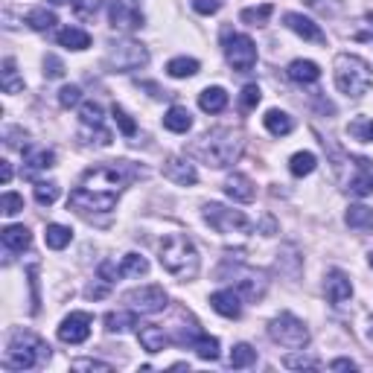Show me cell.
Segmentation results:
<instances>
[{"label": "cell", "mask_w": 373, "mask_h": 373, "mask_svg": "<svg viewBox=\"0 0 373 373\" xmlns=\"http://www.w3.org/2000/svg\"><path fill=\"white\" fill-rule=\"evenodd\" d=\"M193 155L216 169H225L236 163L242 155V134L234 129H213L193 146Z\"/></svg>", "instance_id": "6da1fadb"}, {"label": "cell", "mask_w": 373, "mask_h": 373, "mask_svg": "<svg viewBox=\"0 0 373 373\" xmlns=\"http://www.w3.org/2000/svg\"><path fill=\"white\" fill-rule=\"evenodd\" d=\"M161 265L169 271L172 277L178 280H193L198 275V251L190 236L184 234H169L163 242H161Z\"/></svg>", "instance_id": "7a4b0ae2"}, {"label": "cell", "mask_w": 373, "mask_h": 373, "mask_svg": "<svg viewBox=\"0 0 373 373\" xmlns=\"http://www.w3.org/2000/svg\"><path fill=\"white\" fill-rule=\"evenodd\" d=\"M333 76H335L338 91L347 93V96H353V99L365 96L373 88V70H370V64L365 59H359V56H350V53L335 56Z\"/></svg>", "instance_id": "3957f363"}, {"label": "cell", "mask_w": 373, "mask_h": 373, "mask_svg": "<svg viewBox=\"0 0 373 373\" xmlns=\"http://www.w3.org/2000/svg\"><path fill=\"white\" fill-rule=\"evenodd\" d=\"M44 359H50V347L38 335L21 333V330L12 333L9 347H6V359H4V367L6 370H33Z\"/></svg>", "instance_id": "277c9868"}, {"label": "cell", "mask_w": 373, "mask_h": 373, "mask_svg": "<svg viewBox=\"0 0 373 373\" xmlns=\"http://www.w3.org/2000/svg\"><path fill=\"white\" fill-rule=\"evenodd\" d=\"M143 169H134L129 161H114V163H99L82 176V187L88 190H103V193H120L129 181L140 178Z\"/></svg>", "instance_id": "5b68a950"}, {"label": "cell", "mask_w": 373, "mask_h": 373, "mask_svg": "<svg viewBox=\"0 0 373 373\" xmlns=\"http://www.w3.org/2000/svg\"><path fill=\"white\" fill-rule=\"evenodd\" d=\"M268 335L271 341H277L280 347H289V350H304L309 344V330L301 318H294L292 312H280L275 321L268 324Z\"/></svg>", "instance_id": "8992f818"}, {"label": "cell", "mask_w": 373, "mask_h": 373, "mask_svg": "<svg viewBox=\"0 0 373 373\" xmlns=\"http://www.w3.org/2000/svg\"><path fill=\"white\" fill-rule=\"evenodd\" d=\"M149 64V50L137 41H117L108 47V56H105V67L111 73H132Z\"/></svg>", "instance_id": "52a82bcc"}, {"label": "cell", "mask_w": 373, "mask_h": 373, "mask_svg": "<svg viewBox=\"0 0 373 373\" xmlns=\"http://www.w3.org/2000/svg\"><path fill=\"white\" fill-rule=\"evenodd\" d=\"M205 219H207V225L219 234H251L254 225H251V219H248L242 210H231L225 205H205Z\"/></svg>", "instance_id": "ba28073f"}, {"label": "cell", "mask_w": 373, "mask_h": 373, "mask_svg": "<svg viewBox=\"0 0 373 373\" xmlns=\"http://www.w3.org/2000/svg\"><path fill=\"white\" fill-rule=\"evenodd\" d=\"M219 277H231L236 292L242 297H248V301H260V297L265 294V289H268L265 275H260V271H254V268H242V265H225L219 271Z\"/></svg>", "instance_id": "9c48e42d"}, {"label": "cell", "mask_w": 373, "mask_h": 373, "mask_svg": "<svg viewBox=\"0 0 373 373\" xmlns=\"http://www.w3.org/2000/svg\"><path fill=\"white\" fill-rule=\"evenodd\" d=\"M67 207L73 210H82V213H108L117 207V193H103V190H88V187H79L73 190L70 198H67Z\"/></svg>", "instance_id": "30bf717a"}, {"label": "cell", "mask_w": 373, "mask_h": 373, "mask_svg": "<svg viewBox=\"0 0 373 373\" xmlns=\"http://www.w3.org/2000/svg\"><path fill=\"white\" fill-rule=\"evenodd\" d=\"M225 59L239 73L254 70V64H257V44L248 35H228L225 38Z\"/></svg>", "instance_id": "8fae6325"}, {"label": "cell", "mask_w": 373, "mask_h": 373, "mask_svg": "<svg viewBox=\"0 0 373 373\" xmlns=\"http://www.w3.org/2000/svg\"><path fill=\"white\" fill-rule=\"evenodd\" d=\"M122 301L140 315H152L166 306V292L163 286H140V289H132L122 294Z\"/></svg>", "instance_id": "7c38bea8"}, {"label": "cell", "mask_w": 373, "mask_h": 373, "mask_svg": "<svg viewBox=\"0 0 373 373\" xmlns=\"http://www.w3.org/2000/svg\"><path fill=\"white\" fill-rule=\"evenodd\" d=\"M91 324H93V318L88 312H70L59 327V338L64 344H82L91 335Z\"/></svg>", "instance_id": "4fadbf2b"}, {"label": "cell", "mask_w": 373, "mask_h": 373, "mask_svg": "<svg viewBox=\"0 0 373 373\" xmlns=\"http://www.w3.org/2000/svg\"><path fill=\"white\" fill-rule=\"evenodd\" d=\"M108 15H111V27L120 33H134L143 27V15L132 4H126V0H111Z\"/></svg>", "instance_id": "5bb4252c"}, {"label": "cell", "mask_w": 373, "mask_h": 373, "mask_svg": "<svg viewBox=\"0 0 373 373\" xmlns=\"http://www.w3.org/2000/svg\"><path fill=\"white\" fill-rule=\"evenodd\" d=\"M283 23H286V27H289L294 35H301L304 41H312V44H327L324 30H321L312 18H306V15H301V12H286V15H283Z\"/></svg>", "instance_id": "9a60e30c"}, {"label": "cell", "mask_w": 373, "mask_h": 373, "mask_svg": "<svg viewBox=\"0 0 373 373\" xmlns=\"http://www.w3.org/2000/svg\"><path fill=\"white\" fill-rule=\"evenodd\" d=\"M163 176L172 181V184H178V187H193L198 181V172L190 161L184 158H166L163 161Z\"/></svg>", "instance_id": "2e32d148"}, {"label": "cell", "mask_w": 373, "mask_h": 373, "mask_svg": "<svg viewBox=\"0 0 373 373\" xmlns=\"http://www.w3.org/2000/svg\"><path fill=\"white\" fill-rule=\"evenodd\" d=\"M324 292H327V301L330 304H344V301H350V294H353V283L350 277L344 275V271L333 268L327 280H324Z\"/></svg>", "instance_id": "e0dca14e"}, {"label": "cell", "mask_w": 373, "mask_h": 373, "mask_svg": "<svg viewBox=\"0 0 373 373\" xmlns=\"http://www.w3.org/2000/svg\"><path fill=\"white\" fill-rule=\"evenodd\" d=\"M210 306L222 318H239V312H242V294L236 289H219V292L210 294Z\"/></svg>", "instance_id": "ac0fdd59"}, {"label": "cell", "mask_w": 373, "mask_h": 373, "mask_svg": "<svg viewBox=\"0 0 373 373\" xmlns=\"http://www.w3.org/2000/svg\"><path fill=\"white\" fill-rule=\"evenodd\" d=\"M225 193L234 198V202H254V195H257V190H254V181L248 178V176H242V172H234V176H228V181H225Z\"/></svg>", "instance_id": "d6986e66"}, {"label": "cell", "mask_w": 373, "mask_h": 373, "mask_svg": "<svg viewBox=\"0 0 373 373\" xmlns=\"http://www.w3.org/2000/svg\"><path fill=\"white\" fill-rule=\"evenodd\" d=\"M56 163V155L50 152V149H35V152H27L23 155V178H35L38 172H44V169H50Z\"/></svg>", "instance_id": "ffe728a7"}, {"label": "cell", "mask_w": 373, "mask_h": 373, "mask_svg": "<svg viewBox=\"0 0 373 373\" xmlns=\"http://www.w3.org/2000/svg\"><path fill=\"white\" fill-rule=\"evenodd\" d=\"M137 338H140V344H143L146 353H161L163 347L169 344V335H166L163 327H158V324H140Z\"/></svg>", "instance_id": "44dd1931"}, {"label": "cell", "mask_w": 373, "mask_h": 373, "mask_svg": "<svg viewBox=\"0 0 373 373\" xmlns=\"http://www.w3.org/2000/svg\"><path fill=\"white\" fill-rule=\"evenodd\" d=\"M286 73H289V79L297 82V85H312V82L321 79V67L315 62H309V59H294Z\"/></svg>", "instance_id": "7402d4cb"}, {"label": "cell", "mask_w": 373, "mask_h": 373, "mask_svg": "<svg viewBox=\"0 0 373 373\" xmlns=\"http://www.w3.org/2000/svg\"><path fill=\"white\" fill-rule=\"evenodd\" d=\"M198 108L207 111V114H219L228 108V93L225 88H205L198 93Z\"/></svg>", "instance_id": "603a6c76"}, {"label": "cell", "mask_w": 373, "mask_h": 373, "mask_svg": "<svg viewBox=\"0 0 373 373\" xmlns=\"http://www.w3.org/2000/svg\"><path fill=\"white\" fill-rule=\"evenodd\" d=\"M163 129L176 132V134L190 132V129H193V114H190L187 108H181V105H172V108L163 114Z\"/></svg>", "instance_id": "cb8c5ba5"}, {"label": "cell", "mask_w": 373, "mask_h": 373, "mask_svg": "<svg viewBox=\"0 0 373 373\" xmlns=\"http://www.w3.org/2000/svg\"><path fill=\"white\" fill-rule=\"evenodd\" d=\"M0 239H4V248H6V251H23V248H30L33 234L23 228V225H9V228H4Z\"/></svg>", "instance_id": "d4e9b609"}, {"label": "cell", "mask_w": 373, "mask_h": 373, "mask_svg": "<svg viewBox=\"0 0 373 373\" xmlns=\"http://www.w3.org/2000/svg\"><path fill=\"white\" fill-rule=\"evenodd\" d=\"M263 122H265V129L275 134V137H286V134H292V129H294V120H292L286 111H277V108H271V111L263 117Z\"/></svg>", "instance_id": "484cf974"}, {"label": "cell", "mask_w": 373, "mask_h": 373, "mask_svg": "<svg viewBox=\"0 0 373 373\" xmlns=\"http://www.w3.org/2000/svg\"><path fill=\"white\" fill-rule=\"evenodd\" d=\"M344 222H347V228H353V231H370L373 228V210L365 205H350L344 213Z\"/></svg>", "instance_id": "4316f807"}, {"label": "cell", "mask_w": 373, "mask_h": 373, "mask_svg": "<svg viewBox=\"0 0 373 373\" xmlns=\"http://www.w3.org/2000/svg\"><path fill=\"white\" fill-rule=\"evenodd\" d=\"M132 327H137V312L134 309H120V312L105 315V330L108 333H126Z\"/></svg>", "instance_id": "83f0119b"}, {"label": "cell", "mask_w": 373, "mask_h": 373, "mask_svg": "<svg viewBox=\"0 0 373 373\" xmlns=\"http://www.w3.org/2000/svg\"><path fill=\"white\" fill-rule=\"evenodd\" d=\"M359 166H362V172L350 178V187H347V190H350L353 195H373V172H370V161L359 158Z\"/></svg>", "instance_id": "f1b7e54d"}, {"label": "cell", "mask_w": 373, "mask_h": 373, "mask_svg": "<svg viewBox=\"0 0 373 373\" xmlns=\"http://www.w3.org/2000/svg\"><path fill=\"white\" fill-rule=\"evenodd\" d=\"M56 41H59L62 47H67V50H88V47H91V35H88L85 30H76V27L59 30Z\"/></svg>", "instance_id": "f546056e"}, {"label": "cell", "mask_w": 373, "mask_h": 373, "mask_svg": "<svg viewBox=\"0 0 373 373\" xmlns=\"http://www.w3.org/2000/svg\"><path fill=\"white\" fill-rule=\"evenodd\" d=\"M0 88L6 93H21L23 91V79L15 70V59H4V70H0Z\"/></svg>", "instance_id": "4dcf8cb0"}, {"label": "cell", "mask_w": 373, "mask_h": 373, "mask_svg": "<svg viewBox=\"0 0 373 373\" xmlns=\"http://www.w3.org/2000/svg\"><path fill=\"white\" fill-rule=\"evenodd\" d=\"M193 350L198 353V359H205V362H216L219 359V341L205 335V333H198L193 338Z\"/></svg>", "instance_id": "1f68e13d"}, {"label": "cell", "mask_w": 373, "mask_h": 373, "mask_svg": "<svg viewBox=\"0 0 373 373\" xmlns=\"http://www.w3.org/2000/svg\"><path fill=\"white\" fill-rule=\"evenodd\" d=\"M166 73H169L172 79H190V76H195V73H198V62L195 59H187V56L172 59L166 64Z\"/></svg>", "instance_id": "d6a6232c"}, {"label": "cell", "mask_w": 373, "mask_h": 373, "mask_svg": "<svg viewBox=\"0 0 373 373\" xmlns=\"http://www.w3.org/2000/svg\"><path fill=\"white\" fill-rule=\"evenodd\" d=\"M315 166H318V158H315L312 152H297V155H292V161H289V169H292L294 178L309 176V172H315Z\"/></svg>", "instance_id": "836d02e7"}, {"label": "cell", "mask_w": 373, "mask_h": 373, "mask_svg": "<svg viewBox=\"0 0 373 373\" xmlns=\"http://www.w3.org/2000/svg\"><path fill=\"white\" fill-rule=\"evenodd\" d=\"M44 239H47V245L53 248V251H62V248H67V245H70L73 231H70V228H64V225H47Z\"/></svg>", "instance_id": "e575fe53"}, {"label": "cell", "mask_w": 373, "mask_h": 373, "mask_svg": "<svg viewBox=\"0 0 373 373\" xmlns=\"http://www.w3.org/2000/svg\"><path fill=\"white\" fill-rule=\"evenodd\" d=\"M79 120H82V129H103V105L96 103H82L79 108Z\"/></svg>", "instance_id": "d590c367"}, {"label": "cell", "mask_w": 373, "mask_h": 373, "mask_svg": "<svg viewBox=\"0 0 373 373\" xmlns=\"http://www.w3.org/2000/svg\"><path fill=\"white\" fill-rule=\"evenodd\" d=\"M347 134L359 143H373V120L370 117H356L350 126H347Z\"/></svg>", "instance_id": "8d00e7d4"}, {"label": "cell", "mask_w": 373, "mask_h": 373, "mask_svg": "<svg viewBox=\"0 0 373 373\" xmlns=\"http://www.w3.org/2000/svg\"><path fill=\"white\" fill-rule=\"evenodd\" d=\"M271 15H275V6H271V4H263V6H257V9H242L239 18L248 23V27H265Z\"/></svg>", "instance_id": "74e56055"}, {"label": "cell", "mask_w": 373, "mask_h": 373, "mask_svg": "<svg viewBox=\"0 0 373 373\" xmlns=\"http://www.w3.org/2000/svg\"><path fill=\"white\" fill-rule=\"evenodd\" d=\"M27 23H30L35 33H47V30L56 27V15L50 12V9H33V12L27 15Z\"/></svg>", "instance_id": "f35d334b"}, {"label": "cell", "mask_w": 373, "mask_h": 373, "mask_svg": "<svg viewBox=\"0 0 373 373\" xmlns=\"http://www.w3.org/2000/svg\"><path fill=\"white\" fill-rule=\"evenodd\" d=\"M120 271H122V277H140V275H146V271H149V263L140 254H126V257H122Z\"/></svg>", "instance_id": "ab89813d"}, {"label": "cell", "mask_w": 373, "mask_h": 373, "mask_svg": "<svg viewBox=\"0 0 373 373\" xmlns=\"http://www.w3.org/2000/svg\"><path fill=\"white\" fill-rule=\"evenodd\" d=\"M59 184L56 181H38L35 184V202L38 205H44V207H50V205H56L59 202Z\"/></svg>", "instance_id": "60d3db41"}, {"label": "cell", "mask_w": 373, "mask_h": 373, "mask_svg": "<svg viewBox=\"0 0 373 373\" xmlns=\"http://www.w3.org/2000/svg\"><path fill=\"white\" fill-rule=\"evenodd\" d=\"M257 362V350L251 344H236L234 353H231V367H248Z\"/></svg>", "instance_id": "b9f144b4"}, {"label": "cell", "mask_w": 373, "mask_h": 373, "mask_svg": "<svg viewBox=\"0 0 373 373\" xmlns=\"http://www.w3.org/2000/svg\"><path fill=\"white\" fill-rule=\"evenodd\" d=\"M283 365H286L289 370H318V359H315V356H304V353L286 356Z\"/></svg>", "instance_id": "7bdbcfd3"}, {"label": "cell", "mask_w": 373, "mask_h": 373, "mask_svg": "<svg viewBox=\"0 0 373 373\" xmlns=\"http://www.w3.org/2000/svg\"><path fill=\"white\" fill-rule=\"evenodd\" d=\"M111 114H114V122H117V129H120L122 134H126V137H134V134H137V126H134V120H132V117H129L126 111H122L120 105H114V111H111Z\"/></svg>", "instance_id": "ee69618b"}, {"label": "cell", "mask_w": 373, "mask_h": 373, "mask_svg": "<svg viewBox=\"0 0 373 373\" xmlns=\"http://www.w3.org/2000/svg\"><path fill=\"white\" fill-rule=\"evenodd\" d=\"M260 99H263L260 88H257V85H248V88H242V96H239V108H242V111H254V108L260 105Z\"/></svg>", "instance_id": "f6af8a7d"}, {"label": "cell", "mask_w": 373, "mask_h": 373, "mask_svg": "<svg viewBox=\"0 0 373 373\" xmlns=\"http://www.w3.org/2000/svg\"><path fill=\"white\" fill-rule=\"evenodd\" d=\"M59 103H62V108L79 105V103H82V88H79V85H64V88L59 91Z\"/></svg>", "instance_id": "bcb514c9"}, {"label": "cell", "mask_w": 373, "mask_h": 373, "mask_svg": "<svg viewBox=\"0 0 373 373\" xmlns=\"http://www.w3.org/2000/svg\"><path fill=\"white\" fill-rule=\"evenodd\" d=\"M0 210H4L6 216H15L23 210V195L18 193H4V198H0Z\"/></svg>", "instance_id": "7dc6e473"}, {"label": "cell", "mask_w": 373, "mask_h": 373, "mask_svg": "<svg viewBox=\"0 0 373 373\" xmlns=\"http://www.w3.org/2000/svg\"><path fill=\"white\" fill-rule=\"evenodd\" d=\"M111 292V283L105 280V277H96L88 289H85V297H91V301H99V297H105Z\"/></svg>", "instance_id": "c3c4849f"}, {"label": "cell", "mask_w": 373, "mask_h": 373, "mask_svg": "<svg viewBox=\"0 0 373 373\" xmlns=\"http://www.w3.org/2000/svg\"><path fill=\"white\" fill-rule=\"evenodd\" d=\"M44 76H47V79H62V76H64V64H62V59L47 56V59H44Z\"/></svg>", "instance_id": "681fc988"}, {"label": "cell", "mask_w": 373, "mask_h": 373, "mask_svg": "<svg viewBox=\"0 0 373 373\" xmlns=\"http://www.w3.org/2000/svg\"><path fill=\"white\" fill-rule=\"evenodd\" d=\"M73 370H103V373H108V370H114L108 362H96V359H76L70 365Z\"/></svg>", "instance_id": "f907efd6"}, {"label": "cell", "mask_w": 373, "mask_h": 373, "mask_svg": "<svg viewBox=\"0 0 373 373\" xmlns=\"http://www.w3.org/2000/svg\"><path fill=\"white\" fill-rule=\"evenodd\" d=\"M99 9V0H73V12L79 18H93Z\"/></svg>", "instance_id": "816d5d0a"}, {"label": "cell", "mask_w": 373, "mask_h": 373, "mask_svg": "<svg viewBox=\"0 0 373 373\" xmlns=\"http://www.w3.org/2000/svg\"><path fill=\"white\" fill-rule=\"evenodd\" d=\"M193 9L198 15H213L222 9V0H193Z\"/></svg>", "instance_id": "f5cc1de1"}, {"label": "cell", "mask_w": 373, "mask_h": 373, "mask_svg": "<svg viewBox=\"0 0 373 373\" xmlns=\"http://www.w3.org/2000/svg\"><path fill=\"white\" fill-rule=\"evenodd\" d=\"M99 277H105L108 283H114L117 277H122V271L114 263H103V265H99Z\"/></svg>", "instance_id": "db71d44e"}, {"label": "cell", "mask_w": 373, "mask_h": 373, "mask_svg": "<svg viewBox=\"0 0 373 373\" xmlns=\"http://www.w3.org/2000/svg\"><path fill=\"white\" fill-rule=\"evenodd\" d=\"M0 181H4V184L12 181V163L9 161H0Z\"/></svg>", "instance_id": "11a10c76"}, {"label": "cell", "mask_w": 373, "mask_h": 373, "mask_svg": "<svg viewBox=\"0 0 373 373\" xmlns=\"http://www.w3.org/2000/svg\"><path fill=\"white\" fill-rule=\"evenodd\" d=\"M330 367L333 370H356V362H350V359H335Z\"/></svg>", "instance_id": "9f6ffc18"}, {"label": "cell", "mask_w": 373, "mask_h": 373, "mask_svg": "<svg viewBox=\"0 0 373 373\" xmlns=\"http://www.w3.org/2000/svg\"><path fill=\"white\" fill-rule=\"evenodd\" d=\"M53 6H64V4H70V0H50Z\"/></svg>", "instance_id": "6f0895ef"}, {"label": "cell", "mask_w": 373, "mask_h": 373, "mask_svg": "<svg viewBox=\"0 0 373 373\" xmlns=\"http://www.w3.org/2000/svg\"><path fill=\"white\" fill-rule=\"evenodd\" d=\"M367 335H370V338H373V318H370V330H367Z\"/></svg>", "instance_id": "680465c9"}, {"label": "cell", "mask_w": 373, "mask_h": 373, "mask_svg": "<svg viewBox=\"0 0 373 373\" xmlns=\"http://www.w3.org/2000/svg\"><path fill=\"white\" fill-rule=\"evenodd\" d=\"M370 268H373V254H370Z\"/></svg>", "instance_id": "91938a15"}]
</instances>
